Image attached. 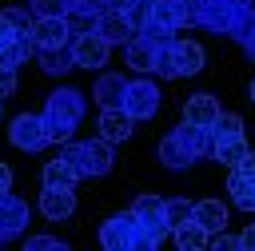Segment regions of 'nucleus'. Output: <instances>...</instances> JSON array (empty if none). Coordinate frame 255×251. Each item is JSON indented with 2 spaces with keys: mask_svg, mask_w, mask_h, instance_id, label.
<instances>
[{
  "mask_svg": "<svg viewBox=\"0 0 255 251\" xmlns=\"http://www.w3.org/2000/svg\"><path fill=\"white\" fill-rule=\"evenodd\" d=\"M128 4H135V0H108V8H120V12H128Z\"/></svg>",
  "mask_w": 255,
  "mask_h": 251,
  "instance_id": "45",
  "label": "nucleus"
},
{
  "mask_svg": "<svg viewBox=\"0 0 255 251\" xmlns=\"http://www.w3.org/2000/svg\"><path fill=\"white\" fill-rule=\"evenodd\" d=\"M191 219H199V223L215 235V231H223V227H227V207H223L219 199H199V203H195V211H191Z\"/></svg>",
  "mask_w": 255,
  "mask_h": 251,
  "instance_id": "24",
  "label": "nucleus"
},
{
  "mask_svg": "<svg viewBox=\"0 0 255 251\" xmlns=\"http://www.w3.org/2000/svg\"><path fill=\"white\" fill-rule=\"evenodd\" d=\"M76 183H80V171H76L64 155L44 163V187H76Z\"/></svg>",
  "mask_w": 255,
  "mask_h": 251,
  "instance_id": "23",
  "label": "nucleus"
},
{
  "mask_svg": "<svg viewBox=\"0 0 255 251\" xmlns=\"http://www.w3.org/2000/svg\"><path fill=\"white\" fill-rule=\"evenodd\" d=\"M28 219H32L28 203H24L20 195L4 191V195H0V231H4L8 239H16V235H20L24 227H28Z\"/></svg>",
  "mask_w": 255,
  "mask_h": 251,
  "instance_id": "8",
  "label": "nucleus"
},
{
  "mask_svg": "<svg viewBox=\"0 0 255 251\" xmlns=\"http://www.w3.org/2000/svg\"><path fill=\"white\" fill-rule=\"evenodd\" d=\"M171 48H175V68H179V76L203 72V48H199L195 40H175Z\"/></svg>",
  "mask_w": 255,
  "mask_h": 251,
  "instance_id": "21",
  "label": "nucleus"
},
{
  "mask_svg": "<svg viewBox=\"0 0 255 251\" xmlns=\"http://www.w3.org/2000/svg\"><path fill=\"white\" fill-rule=\"evenodd\" d=\"M191 211H195V203H187V199H163V219L171 223V231L183 227L191 219Z\"/></svg>",
  "mask_w": 255,
  "mask_h": 251,
  "instance_id": "31",
  "label": "nucleus"
},
{
  "mask_svg": "<svg viewBox=\"0 0 255 251\" xmlns=\"http://www.w3.org/2000/svg\"><path fill=\"white\" fill-rule=\"evenodd\" d=\"M151 12H155V0H135V4H128V12H124V16H128V24L139 32V28H147V24H151Z\"/></svg>",
  "mask_w": 255,
  "mask_h": 251,
  "instance_id": "32",
  "label": "nucleus"
},
{
  "mask_svg": "<svg viewBox=\"0 0 255 251\" xmlns=\"http://www.w3.org/2000/svg\"><path fill=\"white\" fill-rule=\"evenodd\" d=\"M32 40H36V48H56V44H72L68 20H64V16H36V24H32Z\"/></svg>",
  "mask_w": 255,
  "mask_h": 251,
  "instance_id": "10",
  "label": "nucleus"
},
{
  "mask_svg": "<svg viewBox=\"0 0 255 251\" xmlns=\"http://www.w3.org/2000/svg\"><path fill=\"white\" fill-rule=\"evenodd\" d=\"M135 36H143V40H147V44H155V48H163V44H171V40H175V32H171V28H163V24H155V20H151L147 28H139Z\"/></svg>",
  "mask_w": 255,
  "mask_h": 251,
  "instance_id": "33",
  "label": "nucleus"
},
{
  "mask_svg": "<svg viewBox=\"0 0 255 251\" xmlns=\"http://www.w3.org/2000/svg\"><path fill=\"white\" fill-rule=\"evenodd\" d=\"M68 8H84V12H96L100 16L108 8V0H68Z\"/></svg>",
  "mask_w": 255,
  "mask_h": 251,
  "instance_id": "41",
  "label": "nucleus"
},
{
  "mask_svg": "<svg viewBox=\"0 0 255 251\" xmlns=\"http://www.w3.org/2000/svg\"><path fill=\"white\" fill-rule=\"evenodd\" d=\"M8 139H12L20 151H44V147L52 143V131H48L44 116H32V112H24V116H16V120H12V127H8Z\"/></svg>",
  "mask_w": 255,
  "mask_h": 251,
  "instance_id": "4",
  "label": "nucleus"
},
{
  "mask_svg": "<svg viewBox=\"0 0 255 251\" xmlns=\"http://www.w3.org/2000/svg\"><path fill=\"white\" fill-rule=\"evenodd\" d=\"M195 155H211V147H215V131L211 127H203V124H191V120H183L179 127H171Z\"/></svg>",
  "mask_w": 255,
  "mask_h": 251,
  "instance_id": "17",
  "label": "nucleus"
},
{
  "mask_svg": "<svg viewBox=\"0 0 255 251\" xmlns=\"http://www.w3.org/2000/svg\"><path fill=\"white\" fill-rule=\"evenodd\" d=\"M183 4V20L187 28H199V12H203V0H179Z\"/></svg>",
  "mask_w": 255,
  "mask_h": 251,
  "instance_id": "39",
  "label": "nucleus"
},
{
  "mask_svg": "<svg viewBox=\"0 0 255 251\" xmlns=\"http://www.w3.org/2000/svg\"><path fill=\"white\" fill-rule=\"evenodd\" d=\"M171 235V223L167 219H155V223H139V235H135V247H143V251H151V247H159L163 239Z\"/></svg>",
  "mask_w": 255,
  "mask_h": 251,
  "instance_id": "27",
  "label": "nucleus"
},
{
  "mask_svg": "<svg viewBox=\"0 0 255 251\" xmlns=\"http://www.w3.org/2000/svg\"><path fill=\"white\" fill-rule=\"evenodd\" d=\"M96 32H100L108 44H128V40L135 36V28L128 24V16H124L120 8H104L100 20H96Z\"/></svg>",
  "mask_w": 255,
  "mask_h": 251,
  "instance_id": "13",
  "label": "nucleus"
},
{
  "mask_svg": "<svg viewBox=\"0 0 255 251\" xmlns=\"http://www.w3.org/2000/svg\"><path fill=\"white\" fill-rule=\"evenodd\" d=\"M135 235H139V219L131 211L128 215H112V219L100 223V247H108V251H131Z\"/></svg>",
  "mask_w": 255,
  "mask_h": 251,
  "instance_id": "5",
  "label": "nucleus"
},
{
  "mask_svg": "<svg viewBox=\"0 0 255 251\" xmlns=\"http://www.w3.org/2000/svg\"><path fill=\"white\" fill-rule=\"evenodd\" d=\"M171 44H175V40H171ZM171 44H163V48L155 52V68H151V72H155L159 80H179V68H175V48H171Z\"/></svg>",
  "mask_w": 255,
  "mask_h": 251,
  "instance_id": "30",
  "label": "nucleus"
},
{
  "mask_svg": "<svg viewBox=\"0 0 255 251\" xmlns=\"http://www.w3.org/2000/svg\"><path fill=\"white\" fill-rule=\"evenodd\" d=\"M151 20H155V24H163V28H171V32L187 28V20H183V4H179V0H155Z\"/></svg>",
  "mask_w": 255,
  "mask_h": 251,
  "instance_id": "26",
  "label": "nucleus"
},
{
  "mask_svg": "<svg viewBox=\"0 0 255 251\" xmlns=\"http://www.w3.org/2000/svg\"><path fill=\"white\" fill-rule=\"evenodd\" d=\"M235 40L243 44V52H247V60L255 64V8H251V16L243 20V28L235 32Z\"/></svg>",
  "mask_w": 255,
  "mask_h": 251,
  "instance_id": "35",
  "label": "nucleus"
},
{
  "mask_svg": "<svg viewBox=\"0 0 255 251\" xmlns=\"http://www.w3.org/2000/svg\"><path fill=\"white\" fill-rule=\"evenodd\" d=\"M131 215H135L139 223H155V219H163V199H159V195H139V199L131 203Z\"/></svg>",
  "mask_w": 255,
  "mask_h": 251,
  "instance_id": "29",
  "label": "nucleus"
},
{
  "mask_svg": "<svg viewBox=\"0 0 255 251\" xmlns=\"http://www.w3.org/2000/svg\"><path fill=\"white\" fill-rule=\"evenodd\" d=\"M64 20H68V32H72V40L76 36H88V32H96V12H84V8H68L64 12Z\"/></svg>",
  "mask_w": 255,
  "mask_h": 251,
  "instance_id": "28",
  "label": "nucleus"
},
{
  "mask_svg": "<svg viewBox=\"0 0 255 251\" xmlns=\"http://www.w3.org/2000/svg\"><path fill=\"white\" fill-rule=\"evenodd\" d=\"M183 120L211 127V124L219 120V100H215L211 92H195V96H187V104H183Z\"/></svg>",
  "mask_w": 255,
  "mask_h": 251,
  "instance_id": "15",
  "label": "nucleus"
},
{
  "mask_svg": "<svg viewBox=\"0 0 255 251\" xmlns=\"http://www.w3.org/2000/svg\"><path fill=\"white\" fill-rule=\"evenodd\" d=\"M227 191H231L235 207L255 211V175H247L243 167H231V175H227Z\"/></svg>",
  "mask_w": 255,
  "mask_h": 251,
  "instance_id": "20",
  "label": "nucleus"
},
{
  "mask_svg": "<svg viewBox=\"0 0 255 251\" xmlns=\"http://www.w3.org/2000/svg\"><path fill=\"white\" fill-rule=\"evenodd\" d=\"M84 112H88V100H84L80 88H56L44 100V112H40L44 124H48V131H52V143H68L76 135Z\"/></svg>",
  "mask_w": 255,
  "mask_h": 251,
  "instance_id": "1",
  "label": "nucleus"
},
{
  "mask_svg": "<svg viewBox=\"0 0 255 251\" xmlns=\"http://www.w3.org/2000/svg\"><path fill=\"white\" fill-rule=\"evenodd\" d=\"M135 131V120L128 116V108H100V135L108 143H124Z\"/></svg>",
  "mask_w": 255,
  "mask_h": 251,
  "instance_id": "11",
  "label": "nucleus"
},
{
  "mask_svg": "<svg viewBox=\"0 0 255 251\" xmlns=\"http://www.w3.org/2000/svg\"><path fill=\"white\" fill-rule=\"evenodd\" d=\"M171 235H175V247H179V251H199V247H207V243H211V231H207L199 219H187V223H183V227H175Z\"/></svg>",
  "mask_w": 255,
  "mask_h": 251,
  "instance_id": "22",
  "label": "nucleus"
},
{
  "mask_svg": "<svg viewBox=\"0 0 255 251\" xmlns=\"http://www.w3.org/2000/svg\"><path fill=\"white\" fill-rule=\"evenodd\" d=\"M108 52H112V44L100 36V32H88V36H76L72 40V56H76V68H104L108 64Z\"/></svg>",
  "mask_w": 255,
  "mask_h": 251,
  "instance_id": "7",
  "label": "nucleus"
},
{
  "mask_svg": "<svg viewBox=\"0 0 255 251\" xmlns=\"http://www.w3.org/2000/svg\"><path fill=\"white\" fill-rule=\"evenodd\" d=\"M155 159H159L163 167H171V171H183V167H187V163H195L199 155H195V151H191L175 131H167V135L159 139V147H155Z\"/></svg>",
  "mask_w": 255,
  "mask_h": 251,
  "instance_id": "12",
  "label": "nucleus"
},
{
  "mask_svg": "<svg viewBox=\"0 0 255 251\" xmlns=\"http://www.w3.org/2000/svg\"><path fill=\"white\" fill-rule=\"evenodd\" d=\"M40 211H44V219L64 223V219L76 211V191H72V187H44V191H40Z\"/></svg>",
  "mask_w": 255,
  "mask_h": 251,
  "instance_id": "9",
  "label": "nucleus"
},
{
  "mask_svg": "<svg viewBox=\"0 0 255 251\" xmlns=\"http://www.w3.org/2000/svg\"><path fill=\"white\" fill-rule=\"evenodd\" d=\"M251 16V4L247 0H203V12H199V28L215 32V36H231L243 28V20Z\"/></svg>",
  "mask_w": 255,
  "mask_h": 251,
  "instance_id": "3",
  "label": "nucleus"
},
{
  "mask_svg": "<svg viewBox=\"0 0 255 251\" xmlns=\"http://www.w3.org/2000/svg\"><path fill=\"white\" fill-rule=\"evenodd\" d=\"M12 92H16V68L0 64V100H4V96H12Z\"/></svg>",
  "mask_w": 255,
  "mask_h": 251,
  "instance_id": "40",
  "label": "nucleus"
},
{
  "mask_svg": "<svg viewBox=\"0 0 255 251\" xmlns=\"http://www.w3.org/2000/svg\"><path fill=\"white\" fill-rule=\"evenodd\" d=\"M247 139L243 135H215V147H211V159H219L223 167H239L247 159Z\"/></svg>",
  "mask_w": 255,
  "mask_h": 251,
  "instance_id": "18",
  "label": "nucleus"
},
{
  "mask_svg": "<svg viewBox=\"0 0 255 251\" xmlns=\"http://www.w3.org/2000/svg\"><path fill=\"white\" fill-rule=\"evenodd\" d=\"M8 187H12V167H8L4 159H0V195H4Z\"/></svg>",
  "mask_w": 255,
  "mask_h": 251,
  "instance_id": "42",
  "label": "nucleus"
},
{
  "mask_svg": "<svg viewBox=\"0 0 255 251\" xmlns=\"http://www.w3.org/2000/svg\"><path fill=\"white\" fill-rule=\"evenodd\" d=\"M28 8L36 16H64L68 12V0H28Z\"/></svg>",
  "mask_w": 255,
  "mask_h": 251,
  "instance_id": "36",
  "label": "nucleus"
},
{
  "mask_svg": "<svg viewBox=\"0 0 255 251\" xmlns=\"http://www.w3.org/2000/svg\"><path fill=\"white\" fill-rule=\"evenodd\" d=\"M60 155L80 171V179H100V175H108L112 171V143L100 135V139H68L64 147H60Z\"/></svg>",
  "mask_w": 255,
  "mask_h": 251,
  "instance_id": "2",
  "label": "nucleus"
},
{
  "mask_svg": "<svg viewBox=\"0 0 255 251\" xmlns=\"http://www.w3.org/2000/svg\"><path fill=\"white\" fill-rule=\"evenodd\" d=\"M124 108H128L131 120H151L159 112V88H155V80H131L128 96H124Z\"/></svg>",
  "mask_w": 255,
  "mask_h": 251,
  "instance_id": "6",
  "label": "nucleus"
},
{
  "mask_svg": "<svg viewBox=\"0 0 255 251\" xmlns=\"http://www.w3.org/2000/svg\"><path fill=\"white\" fill-rule=\"evenodd\" d=\"M239 167H243V171H247V175H255V151H247V159H243V163H239Z\"/></svg>",
  "mask_w": 255,
  "mask_h": 251,
  "instance_id": "44",
  "label": "nucleus"
},
{
  "mask_svg": "<svg viewBox=\"0 0 255 251\" xmlns=\"http://www.w3.org/2000/svg\"><path fill=\"white\" fill-rule=\"evenodd\" d=\"M211 131L215 135H243V120L235 112H219V120L211 124Z\"/></svg>",
  "mask_w": 255,
  "mask_h": 251,
  "instance_id": "34",
  "label": "nucleus"
},
{
  "mask_svg": "<svg viewBox=\"0 0 255 251\" xmlns=\"http://www.w3.org/2000/svg\"><path fill=\"white\" fill-rule=\"evenodd\" d=\"M211 247H215V251H239L243 239H239V235H227V231H215V235H211Z\"/></svg>",
  "mask_w": 255,
  "mask_h": 251,
  "instance_id": "38",
  "label": "nucleus"
},
{
  "mask_svg": "<svg viewBox=\"0 0 255 251\" xmlns=\"http://www.w3.org/2000/svg\"><path fill=\"white\" fill-rule=\"evenodd\" d=\"M155 44H147L143 36H131L128 44H124V64L131 68V72H151L155 68Z\"/></svg>",
  "mask_w": 255,
  "mask_h": 251,
  "instance_id": "16",
  "label": "nucleus"
},
{
  "mask_svg": "<svg viewBox=\"0 0 255 251\" xmlns=\"http://www.w3.org/2000/svg\"><path fill=\"white\" fill-rule=\"evenodd\" d=\"M247 4H251V0H247Z\"/></svg>",
  "mask_w": 255,
  "mask_h": 251,
  "instance_id": "47",
  "label": "nucleus"
},
{
  "mask_svg": "<svg viewBox=\"0 0 255 251\" xmlns=\"http://www.w3.org/2000/svg\"><path fill=\"white\" fill-rule=\"evenodd\" d=\"M239 239H243V247H247V251H255V223H247V231H243Z\"/></svg>",
  "mask_w": 255,
  "mask_h": 251,
  "instance_id": "43",
  "label": "nucleus"
},
{
  "mask_svg": "<svg viewBox=\"0 0 255 251\" xmlns=\"http://www.w3.org/2000/svg\"><path fill=\"white\" fill-rule=\"evenodd\" d=\"M20 28L0 12V64H8V68H16V44H20Z\"/></svg>",
  "mask_w": 255,
  "mask_h": 251,
  "instance_id": "25",
  "label": "nucleus"
},
{
  "mask_svg": "<svg viewBox=\"0 0 255 251\" xmlns=\"http://www.w3.org/2000/svg\"><path fill=\"white\" fill-rule=\"evenodd\" d=\"M68 243L56 235H28V251H64Z\"/></svg>",
  "mask_w": 255,
  "mask_h": 251,
  "instance_id": "37",
  "label": "nucleus"
},
{
  "mask_svg": "<svg viewBox=\"0 0 255 251\" xmlns=\"http://www.w3.org/2000/svg\"><path fill=\"white\" fill-rule=\"evenodd\" d=\"M128 84H131V80H124V76H116V72H104V76L96 80V88H92V100H96L100 108H124Z\"/></svg>",
  "mask_w": 255,
  "mask_h": 251,
  "instance_id": "14",
  "label": "nucleus"
},
{
  "mask_svg": "<svg viewBox=\"0 0 255 251\" xmlns=\"http://www.w3.org/2000/svg\"><path fill=\"white\" fill-rule=\"evenodd\" d=\"M247 96H251V104H255V80H251V88H247Z\"/></svg>",
  "mask_w": 255,
  "mask_h": 251,
  "instance_id": "46",
  "label": "nucleus"
},
{
  "mask_svg": "<svg viewBox=\"0 0 255 251\" xmlns=\"http://www.w3.org/2000/svg\"><path fill=\"white\" fill-rule=\"evenodd\" d=\"M36 60H40V68H44L48 76H64V72H72V68H76V56H72V44H56V48H40V52H36Z\"/></svg>",
  "mask_w": 255,
  "mask_h": 251,
  "instance_id": "19",
  "label": "nucleus"
}]
</instances>
